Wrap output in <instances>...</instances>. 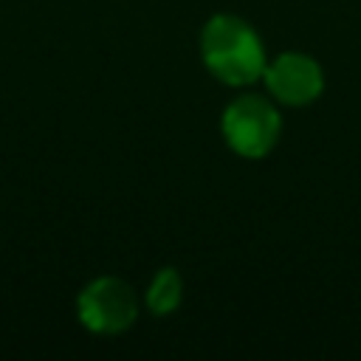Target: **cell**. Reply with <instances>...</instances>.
Wrapping results in <instances>:
<instances>
[{"mask_svg": "<svg viewBox=\"0 0 361 361\" xmlns=\"http://www.w3.org/2000/svg\"><path fill=\"white\" fill-rule=\"evenodd\" d=\"M138 316L135 296L127 282L102 276L90 282L79 296V319L96 333H121Z\"/></svg>", "mask_w": 361, "mask_h": 361, "instance_id": "cell-3", "label": "cell"}, {"mask_svg": "<svg viewBox=\"0 0 361 361\" xmlns=\"http://www.w3.org/2000/svg\"><path fill=\"white\" fill-rule=\"evenodd\" d=\"M220 127H223L228 147L237 155L262 158L276 144L282 121H279L276 107L268 99L254 96V93H243L223 110Z\"/></svg>", "mask_w": 361, "mask_h": 361, "instance_id": "cell-2", "label": "cell"}, {"mask_svg": "<svg viewBox=\"0 0 361 361\" xmlns=\"http://www.w3.org/2000/svg\"><path fill=\"white\" fill-rule=\"evenodd\" d=\"M180 290H183V285H180L178 271H175V268H161V271L155 274L149 290H147V305H149V310L158 313V316L172 313V310L180 305Z\"/></svg>", "mask_w": 361, "mask_h": 361, "instance_id": "cell-5", "label": "cell"}, {"mask_svg": "<svg viewBox=\"0 0 361 361\" xmlns=\"http://www.w3.org/2000/svg\"><path fill=\"white\" fill-rule=\"evenodd\" d=\"M206 68L226 85H248L265 71V51L251 25L234 14H217L200 37Z\"/></svg>", "mask_w": 361, "mask_h": 361, "instance_id": "cell-1", "label": "cell"}, {"mask_svg": "<svg viewBox=\"0 0 361 361\" xmlns=\"http://www.w3.org/2000/svg\"><path fill=\"white\" fill-rule=\"evenodd\" d=\"M262 76L271 96L285 104H307L324 87L322 68L307 54H282L271 65H265Z\"/></svg>", "mask_w": 361, "mask_h": 361, "instance_id": "cell-4", "label": "cell"}]
</instances>
